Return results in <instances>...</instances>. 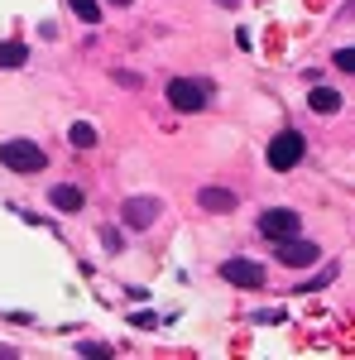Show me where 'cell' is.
Returning a JSON list of instances; mask_svg holds the SVG:
<instances>
[{
	"mask_svg": "<svg viewBox=\"0 0 355 360\" xmlns=\"http://www.w3.org/2000/svg\"><path fill=\"white\" fill-rule=\"evenodd\" d=\"M0 164L10 168V173H39V168H49V154H44V144H34V139H5L0 144Z\"/></svg>",
	"mask_w": 355,
	"mask_h": 360,
	"instance_id": "1",
	"label": "cell"
},
{
	"mask_svg": "<svg viewBox=\"0 0 355 360\" xmlns=\"http://www.w3.org/2000/svg\"><path fill=\"white\" fill-rule=\"evenodd\" d=\"M302 154H307V139H302L298 130H278V135L269 139V168L273 173H293V168L302 164Z\"/></svg>",
	"mask_w": 355,
	"mask_h": 360,
	"instance_id": "2",
	"label": "cell"
},
{
	"mask_svg": "<svg viewBox=\"0 0 355 360\" xmlns=\"http://www.w3.org/2000/svg\"><path fill=\"white\" fill-rule=\"evenodd\" d=\"M207 101H212V82H197V77H173L168 82V106L173 111L192 115V111H202Z\"/></svg>",
	"mask_w": 355,
	"mask_h": 360,
	"instance_id": "3",
	"label": "cell"
},
{
	"mask_svg": "<svg viewBox=\"0 0 355 360\" xmlns=\"http://www.w3.org/2000/svg\"><path fill=\"white\" fill-rule=\"evenodd\" d=\"M273 259L288 264V269H307V264L322 259V245L307 240V236H283V240H273Z\"/></svg>",
	"mask_w": 355,
	"mask_h": 360,
	"instance_id": "4",
	"label": "cell"
},
{
	"mask_svg": "<svg viewBox=\"0 0 355 360\" xmlns=\"http://www.w3.org/2000/svg\"><path fill=\"white\" fill-rule=\"evenodd\" d=\"M302 231V217L293 207H269L264 217H259V236L264 240H283V236H298Z\"/></svg>",
	"mask_w": 355,
	"mask_h": 360,
	"instance_id": "5",
	"label": "cell"
},
{
	"mask_svg": "<svg viewBox=\"0 0 355 360\" xmlns=\"http://www.w3.org/2000/svg\"><path fill=\"white\" fill-rule=\"evenodd\" d=\"M221 278L235 283V288H264V283H269L264 264H254V259H226V264H221Z\"/></svg>",
	"mask_w": 355,
	"mask_h": 360,
	"instance_id": "6",
	"label": "cell"
},
{
	"mask_svg": "<svg viewBox=\"0 0 355 360\" xmlns=\"http://www.w3.org/2000/svg\"><path fill=\"white\" fill-rule=\"evenodd\" d=\"M159 212H164V202H159V197H130V202L120 207V221L135 226V231H149V226L159 221Z\"/></svg>",
	"mask_w": 355,
	"mask_h": 360,
	"instance_id": "7",
	"label": "cell"
},
{
	"mask_svg": "<svg viewBox=\"0 0 355 360\" xmlns=\"http://www.w3.org/2000/svg\"><path fill=\"white\" fill-rule=\"evenodd\" d=\"M197 207H202V212H212V217H226V212H235L240 202H235L231 188H202V193H197Z\"/></svg>",
	"mask_w": 355,
	"mask_h": 360,
	"instance_id": "8",
	"label": "cell"
},
{
	"mask_svg": "<svg viewBox=\"0 0 355 360\" xmlns=\"http://www.w3.org/2000/svg\"><path fill=\"white\" fill-rule=\"evenodd\" d=\"M49 207H58V212H67V217H72V212H82V207H86V197H82L77 183H58L53 193H49Z\"/></svg>",
	"mask_w": 355,
	"mask_h": 360,
	"instance_id": "9",
	"label": "cell"
},
{
	"mask_svg": "<svg viewBox=\"0 0 355 360\" xmlns=\"http://www.w3.org/2000/svg\"><path fill=\"white\" fill-rule=\"evenodd\" d=\"M307 106H312L317 115H336L341 106H346V96H341L336 86H312V91H307Z\"/></svg>",
	"mask_w": 355,
	"mask_h": 360,
	"instance_id": "10",
	"label": "cell"
},
{
	"mask_svg": "<svg viewBox=\"0 0 355 360\" xmlns=\"http://www.w3.org/2000/svg\"><path fill=\"white\" fill-rule=\"evenodd\" d=\"M25 63H29L25 44H15V39H10V44H0V68H25Z\"/></svg>",
	"mask_w": 355,
	"mask_h": 360,
	"instance_id": "11",
	"label": "cell"
},
{
	"mask_svg": "<svg viewBox=\"0 0 355 360\" xmlns=\"http://www.w3.org/2000/svg\"><path fill=\"white\" fill-rule=\"evenodd\" d=\"M67 139H72V149H96V125H86V120H77V125L67 130Z\"/></svg>",
	"mask_w": 355,
	"mask_h": 360,
	"instance_id": "12",
	"label": "cell"
},
{
	"mask_svg": "<svg viewBox=\"0 0 355 360\" xmlns=\"http://www.w3.org/2000/svg\"><path fill=\"white\" fill-rule=\"evenodd\" d=\"M72 5V15L82 20V25H101V5L96 0H67Z\"/></svg>",
	"mask_w": 355,
	"mask_h": 360,
	"instance_id": "13",
	"label": "cell"
},
{
	"mask_svg": "<svg viewBox=\"0 0 355 360\" xmlns=\"http://www.w3.org/2000/svg\"><path fill=\"white\" fill-rule=\"evenodd\" d=\"M331 68H336V72H355V49H336V53H331Z\"/></svg>",
	"mask_w": 355,
	"mask_h": 360,
	"instance_id": "14",
	"label": "cell"
},
{
	"mask_svg": "<svg viewBox=\"0 0 355 360\" xmlns=\"http://www.w3.org/2000/svg\"><path fill=\"white\" fill-rule=\"evenodd\" d=\"M77 351H82V356H91V360H110V356H115V351H110L106 341H82Z\"/></svg>",
	"mask_w": 355,
	"mask_h": 360,
	"instance_id": "15",
	"label": "cell"
},
{
	"mask_svg": "<svg viewBox=\"0 0 355 360\" xmlns=\"http://www.w3.org/2000/svg\"><path fill=\"white\" fill-rule=\"evenodd\" d=\"M101 245H106L110 255H120V250H125V240H120V231H115V226H101Z\"/></svg>",
	"mask_w": 355,
	"mask_h": 360,
	"instance_id": "16",
	"label": "cell"
},
{
	"mask_svg": "<svg viewBox=\"0 0 355 360\" xmlns=\"http://www.w3.org/2000/svg\"><path fill=\"white\" fill-rule=\"evenodd\" d=\"M130 322H135L139 332H154V327H159V312H135Z\"/></svg>",
	"mask_w": 355,
	"mask_h": 360,
	"instance_id": "17",
	"label": "cell"
},
{
	"mask_svg": "<svg viewBox=\"0 0 355 360\" xmlns=\"http://www.w3.org/2000/svg\"><path fill=\"white\" fill-rule=\"evenodd\" d=\"M254 322H264V327H273V322H283V307H269V312H254Z\"/></svg>",
	"mask_w": 355,
	"mask_h": 360,
	"instance_id": "18",
	"label": "cell"
},
{
	"mask_svg": "<svg viewBox=\"0 0 355 360\" xmlns=\"http://www.w3.org/2000/svg\"><path fill=\"white\" fill-rule=\"evenodd\" d=\"M110 77H115V82H120V86H139V72H120V68H115Z\"/></svg>",
	"mask_w": 355,
	"mask_h": 360,
	"instance_id": "19",
	"label": "cell"
},
{
	"mask_svg": "<svg viewBox=\"0 0 355 360\" xmlns=\"http://www.w3.org/2000/svg\"><path fill=\"white\" fill-rule=\"evenodd\" d=\"M0 356H5V360H10V356H15V351H10V346H0Z\"/></svg>",
	"mask_w": 355,
	"mask_h": 360,
	"instance_id": "20",
	"label": "cell"
},
{
	"mask_svg": "<svg viewBox=\"0 0 355 360\" xmlns=\"http://www.w3.org/2000/svg\"><path fill=\"white\" fill-rule=\"evenodd\" d=\"M110 5H135V0H110Z\"/></svg>",
	"mask_w": 355,
	"mask_h": 360,
	"instance_id": "21",
	"label": "cell"
}]
</instances>
